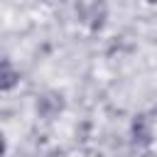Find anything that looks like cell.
Wrapping results in <instances>:
<instances>
[{
    "mask_svg": "<svg viewBox=\"0 0 157 157\" xmlns=\"http://www.w3.org/2000/svg\"><path fill=\"white\" fill-rule=\"evenodd\" d=\"M132 135H135V140H140L142 145L150 142V120H147L145 115H140V118L135 120V125H132Z\"/></svg>",
    "mask_w": 157,
    "mask_h": 157,
    "instance_id": "6da1fadb",
    "label": "cell"
},
{
    "mask_svg": "<svg viewBox=\"0 0 157 157\" xmlns=\"http://www.w3.org/2000/svg\"><path fill=\"white\" fill-rule=\"evenodd\" d=\"M150 2H155V0H150Z\"/></svg>",
    "mask_w": 157,
    "mask_h": 157,
    "instance_id": "3957f363",
    "label": "cell"
},
{
    "mask_svg": "<svg viewBox=\"0 0 157 157\" xmlns=\"http://www.w3.org/2000/svg\"><path fill=\"white\" fill-rule=\"evenodd\" d=\"M15 78H17V76H15L12 66H10V61L5 59V61H2V88H5V91H7V88H12Z\"/></svg>",
    "mask_w": 157,
    "mask_h": 157,
    "instance_id": "7a4b0ae2",
    "label": "cell"
}]
</instances>
